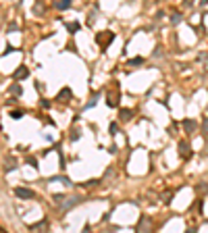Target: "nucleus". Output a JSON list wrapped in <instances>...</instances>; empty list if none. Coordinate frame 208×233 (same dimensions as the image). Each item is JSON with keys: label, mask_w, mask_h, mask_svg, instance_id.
<instances>
[{"label": "nucleus", "mask_w": 208, "mask_h": 233, "mask_svg": "<svg viewBox=\"0 0 208 233\" xmlns=\"http://www.w3.org/2000/svg\"><path fill=\"white\" fill-rule=\"evenodd\" d=\"M202 133H204V135H208V119H204V121H202Z\"/></svg>", "instance_id": "2eb2a0df"}, {"label": "nucleus", "mask_w": 208, "mask_h": 233, "mask_svg": "<svg viewBox=\"0 0 208 233\" xmlns=\"http://www.w3.org/2000/svg\"><path fill=\"white\" fill-rule=\"evenodd\" d=\"M119 116H121V121H129V119H131V110H129V108H123Z\"/></svg>", "instance_id": "9b49d317"}, {"label": "nucleus", "mask_w": 208, "mask_h": 233, "mask_svg": "<svg viewBox=\"0 0 208 233\" xmlns=\"http://www.w3.org/2000/svg\"><path fill=\"white\" fill-rule=\"evenodd\" d=\"M15 196H17V198H23V200H29V198L35 196V192L29 190V188H17V190H15Z\"/></svg>", "instance_id": "f03ea898"}, {"label": "nucleus", "mask_w": 208, "mask_h": 233, "mask_svg": "<svg viewBox=\"0 0 208 233\" xmlns=\"http://www.w3.org/2000/svg\"><path fill=\"white\" fill-rule=\"evenodd\" d=\"M179 21H181V13H173V15H171V23H175V25H177Z\"/></svg>", "instance_id": "4468645a"}, {"label": "nucleus", "mask_w": 208, "mask_h": 233, "mask_svg": "<svg viewBox=\"0 0 208 233\" xmlns=\"http://www.w3.org/2000/svg\"><path fill=\"white\" fill-rule=\"evenodd\" d=\"M117 131H119V125H117V123H110V133L114 135V133H117Z\"/></svg>", "instance_id": "f3484780"}, {"label": "nucleus", "mask_w": 208, "mask_h": 233, "mask_svg": "<svg viewBox=\"0 0 208 233\" xmlns=\"http://www.w3.org/2000/svg\"><path fill=\"white\" fill-rule=\"evenodd\" d=\"M106 102H108V106H117V104H119V96H117V92H110L108 98H106Z\"/></svg>", "instance_id": "423d86ee"}, {"label": "nucleus", "mask_w": 208, "mask_h": 233, "mask_svg": "<svg viewBox=\"0 0 208 233\" xmlns=\"http://www.w3.org/2000/svg\"><path fill=\"white\" fill-rule=\"evenodd\" d=\"M27 75H29V71H27V67H25V65H23V67H19V69H17V71L13 73V79H25Z\"/></svg>", "instance_id": "7ed1b4c3"}, {"label": "nucleus", "mask_w": 208, "mask_h": 233, "mask_svg": "<svg viewBox=\"0 0 208 233\" xmlns=\"http://www.w3.org/2000/svg\"><path fill=\"white\" fill-rule=\"evenodd\" d=\"M129 65H131V67H137V65H144V58H142V56H135V58H131V60H129Z\"/></svg>", "instance_id": "ddd939ff"}, {"label": "nucleus", "mask_w": 208, "mask_h": 233, "mask_svg": "<svg viewBox=\"0 0 208 233\" xmlns=\"http://www.w3.org/2000/svg\"><path fill=\"white\" fill-rule=\"evenodd\" d=\"M183 129H185L187 133H194V131H196V121L185 119V121H183Z\"/></svg>", "instance_id": "39448f33"}, {"label": "nucleus", "mask_w": 208, "mask_h": 233, "mask_svg": "<svg viewBox=\"0 0 208 233\" xmlns=\"http://www.w3.org/2000/svg\"><path fill=\"white\" fill-rule=\"evenodd\" d=\"M77 202H79L77 198H69L67 202H62V206H60V210H62V212H67V210H69V208H73V206H75Z\"/></svg>", "instance_id": "20e7f679"}, {"label": "nucleus", "mask_w": 208, "mask_h": 233, "mask_svg": "<svg viewBox=\"0 0 208 233\" xmlns=\"http://www.w3.org/2000/svg\"><path fill=\"white\" fill-rule=\"evenodd\" d=\"M171 196H173V192H167V194H165V198H163V200H165V204H169V202H171Z\"/></svg>", "instance_id": "6ab92c4d"}, {"label": "nucleus", "mask_w": 208, "mask_h": 233, "mask_svg": "<svg viewBox=\"0 0 208 233\" xmlns=\"http://www.w3.org/2000/svg\"><path fill=\"white\" fill-rule=\"evenodd\" d=\"M21 114H23L21 110H13V112H11V116H13V119H21Z\"/></svg>", "instance_id": "a211bd4d"}, {"label": "nucleus", "mask_w": 208, "mask_h": 233, "mask_svg": "<svg viewBox=\"0 0 208 233\" xmlns=\"http://www.w3.org/2000/svg\"><path fill=\"white\" fill-rule=\"evenodd\" d=\"M79 27H81V25H79V23H77V21H75V23H67V29H69V31H71V33H75V31H79Z\"/></svg>", "instance_id": "f8f14e48"}, {"label": "nucleus", "mask_w": 208, "mask_h": 233, "mask_svg": "<svg viewBox=\"0 0 208 233\" xmlns=\"http://www.w3.org/2000/svg\"><path fill=\"white\" fill-rule=\"evenodd\" d=\"M58 98H60L62 102H67V100H71V90H69V87H65V90L60 92V94H58Z\"/></svg>", "instance_id": "1a4fd4ad"}, {"label": "nucleus", "mask_w": 208, "mask_h": 233, "mask_svg": "<svg viewBox=\"0 0 208 233\" xmlns=\"http://www.w3.org/2000/svg\"><path fill=\"white\" fill-rule=\"evenodd\" d=\"M204 4H208V0H202V6H204Z\"/></svg>", "instance_id": "4be33fe9"}, {"label": "nucleus", "mask_w": 208, "mask_h": 233, "mask_svg": "<svg viewBox=\"0 0 208 233\" xmlns=\"http://www.w3.org/2000/svg\"><path fill=\"white\" fill-rule=\"evenodd\" d=\"M179 154H181L183 158H190V146H187L185 142H181V144H179Z\"/></svg>", "instance_id": "0eeeda50"}, {"label": "nucleus", "mask_w": 208, "mask_h": 233, "mask_svg": "<svg viewBox=\"0 0 208 233\" xmlns=\"http://www.w3.org/2000/svg\"><path fill=\"white\" fill-rule=\"evenodd\" d=\"M194 4V0H183V6H192Z\"/></svg>", "instance_id": "412c9836"}, {"label": "nucleus", "mask_w": 208, "mask_h": 233, "mask_svg": "<svg viewBox=\"0 0 208 233\" xmlns=\"http://www.w3.org/2000/svg\"><path fill=\"white\" fill-rule=\"evenodd\" d=\"M11 92H13V94H17V96H19V94H21V87H19V83H15V85L11 87Z\"/></svg>", "instance_id": "dca6fc26"}, {"label": "nucleus", "mask_w": 208, "mask_h": 233, "mask_svg": "<svg viewBox=\"0 0 208 233\" xmlns=\"http://www.w3.org/2000/svg\"><path fill=\"white\" fill-rule=\"evenodd\" d=\"M96 40H98V44L102 46V50H106V46L114 40V33H112V31H106V33H100Z\"/></svg>", "instance_id": "f257e3e1"}, {"label": "nucleus", "mask_w": 208, "mask_h": 233, "mask_svg": "<svg viewBox=\"0 0 208 233\" xmlns=\"http://www.w3.org/2000/svg\"><path fill=\"white\" fill-rule=\"evenodd\" d=\"M137 231H150V221H148L146 217L140 221V225H137Z\"/></svg>", "instance_id": "6e6552de"}, {"label": "nucleus", "mask_w": 208, "mask_h": 233, "mask_svg": "<svg viewBox=\"0 0 208 233\" xmlns=\"http://www.w3.org/2000/svg\"><path fill=\"white\" fill-rule=\"evenodd\" d=\"M69 6H71V0H58V2H56V9H58V11H65V9H69Z\"/></svg>", "instance_id": "9d476101"}, {"label": "nucleus", "mask_w": 208, "mask_h": 233, "mask_svg": "<svg viewBox=\"0 0 208 233\" xmlns=\"http://www.w3.org/2000/svg\"><path fill=\"white\" fill-rule=\"evenodd\" d=\"M6 169H15V160H13V158L6 160Z\"/></svg>", "instance_id": "aec40b11"}]
</instances>
